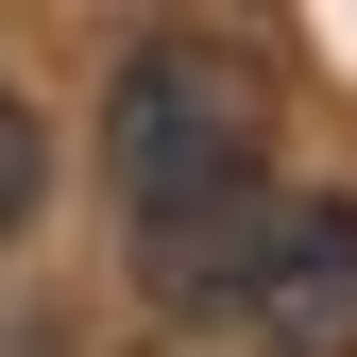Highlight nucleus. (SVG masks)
I'll list each match as a JSON object with an SVG mask.
<instances>
[{
    "label": "nucleus",
    "mask_w": 357,
    "mask_h": 357,
    "mask_svg": "<svg viewBox=\"0 0 357 357\" xmlns=\"http://www.w3.org/2000/svg\"><path fill=\"white\" fill-rule=\"evenodd\" d=\"M34 204H52V119H34L17 85H0V238H17Z\"/></svg>",
    "instance_id": "20e7f679"
},
{
    "label": "nucleus",
    "mask_w": 357,
    "mask_h": 357,
    "mask_svg": "<svg viewBox=\"0 0 357 357\" xmlns=\"http://www.w3.org/2000/svg\"><path fill=\"white\" fill-rule=\"evenodd\" d=\"M238 306H255V340H273V357H357V204L273 188V238H255Z\"/></svg>",
    "instance_id": "f03ea898"
},
{
    "label": "nucleus",
    "mask_w": 357,
    "mask_h": 357,
    "mask_svg": "<svg viewBox=\"0 0 357 357\" xmlns=\"http://www.w3.org/2000/svg\"><path fill=\"white\" fill-rule=\"evenodd\" d=\"M102 204L137 238V289L153 306H204L255 273L273 238V68L238 34H137L102 85Z\"/></svg>",
    "instance_id": "f257e3e1"
},
{
    "label": "nucleus",
    "mask_w": 357,
    "mask_h": 357,
    "mask_svg": "<svg viewBox=\"0 0 357 357\" xmlns=\"http://www.w3.org/2000/svg\"><path fill=\"white\" fill-rule=\"evenodd\" d=\"M137 357H273V340L238 289H204V306H137Z\"/></svg>",
    "instance_id": "7ed1b4c3"
}]
</instances>
